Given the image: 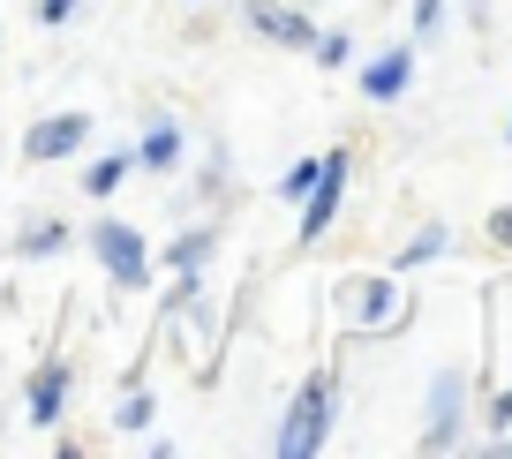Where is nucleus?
<instances>
[{"instance_id": "1", "label": "nucleus", "mask_w": 512, "mask_h": 459, "mask_svg": "<svg viewBox=\"0 0 512 459\" xmlns=\"http://www.w3.org/2000/svg\"><path fill=\"white\" fill-rule=\"evenodd\" d=\"M332 407H339V377L332 369H317V377L294 392V407H287V429L272 437V452L279 459H302V452H317L324 437H332Z\"/></svg>"}, {"instance_id": "2", "label": "nucleus", "mask_w": 512, "mask_h": 459, "mask_svg": "<svg viewBox=\"0 0 512 459\" xmlns=\"http://www.w3.org/2000/svg\"><path fill=\"white\" fill-rule=\"evenodd\" d=\"M91 249L106 256V271L128 286V294H136V286H151V264H144V234H136V226H121V219H98Z\"/></svg>"}, {"instance_id": "3", "label": "nucleus", "mask_w": 512, "mask_h": 459, "mask_svg": "<svg viewBox=\"0 0 512 459\" xmlns=\"http://www.w3.org/2000/svg\"><path fill=\"white\" fill-rule=\"evenodd\" d=\"M83 143H91V113H53V121H38L31 136H23V159L53 166V159H68V151H83Z\"/></svg>"}, {"instance_id": "4", "label": "nucleus", "mask_w": 512, "mask_h": 459, "mask_svg": "<svg viewBox=\"0 0 512 459\" xmlns=\"http://www.w3.org/2000/svg\"><path fill=\"white\" fill-rule=\"evenodd\" d=\"M339 189H347V159L332 151V159L317 166V181H309V196H302V204H309V211H302V241H317L324 226L339 219Z\"/></svg>"}, {"instance_id": "5", "label": "nucleus", "mask_w": 512, "mask_h": 459, "mask_svg": "<svg viewBox=\"0 0 512 459\" xmlns=\"http://www.w3.org/2000/svg\"><path fill=\"white\" fill-rule=\"evenodd\" d=\"M339 301L354 309V332H384V324H400V309H407V301L392 294L384 279H354V286H347Z\"/></svg>"}, {"instance_id": "6", "label": "nucleus", "mask_w": 512, "mask_h": 459, "mask_svg": "<svg viewBox=\"0 0 512 459\" xmlns=\"http://www.w3.org/2000/svg\"><path fill=\"white\" fill-rule=\"evenodd\" d=\"M249 23H256L264 38H279V46H317L309 16H294V8H279V0H249Z\"/></svg>"}, {"instance_id": "7", "label": "nucleus", "mask_w": 512, "mask_h": 459, "mask_svg": "<svg viewBox=\"0 0 512 459\" xmlns=\"http://www.w3.org/2000/svg\"><path fill=\"white\" fill-rule=\"evenodd\" d=\"M407 76H415V53L392 46V53H377V61L362 68V91H369V98H400V91H407Z\"/></svg>"}, {"instance_id": "8", "label": "nucleus", "mask_w": 512, "mask_h": 459, "mask_svg": "<svg viewBox=\"0 0 512 459\" xmlns=\"http://www.w3.org/2000/svg\"><path fill=\"white\" fill-rule=\"evenodd\" d=\"M61 399H68V369H61V362H46V369H38V384H31V422L46 429L53 414H61Z\"/></svg>"}, {"instance_id": "9", "label": "nucleus", "mask_w": 512, "mask_h": 459, "mask_svg": "<svg viewBox=\"0 0 512 459\" xmlns=\"http://www.w3.org/2000/svg\"><path fill=\"white\" fill-rule=\"evenodd\" d=\"M452 399H460V377L445 369V377H437V399H430V437H422L430 452H445V444H452Z\"/></svg>"}, {"instance_id": "10", "label": "nucleus", "mask_w": 512, "mask_h": 459, "mask_svg": "<svg viewBox=\"0 0 512 459\" xmlns=\"http://www.w3.org/2000/svg\"><path fill=\"white\" fill-rule=\"evenodd\" d=\"M136 159H144V166H174V159H181V128H166V121H159L144 143H136Z\"/></svg>"}, {"instance_id": "11", "label": "nucleus", "mask_w": 512, "mask_h": 459, "mask_svg": "<svg viewBox=\"0 0 512 459\" xmlns=\"http://www.w3.org/2000/svg\"><path fill=\"white\" fill-rule=\"evenodd\" d=\"M68 241V226L61 219H38V226H23V256H53Z\"/></svg>"}, {"instance_id": "12", "label": "nucleus", "mask_w": 512, "mask_h": 459, "mask_svg": "<svg viewBox=\"0 0 512 459\" xmlns=\"http://www.w3.org/2000/svg\"><path fill=\"white\" fill-rule=\"evenodd\" d=\"M121 174H128V159H98L91 174H83V189H91V196H113V189H121Z\"/></svg>"}, {"instance_id": "13", "label": "nucleus", "mask_w": 512, "mask_h": 459, "mask_svg": "<svg viewBox=\"0 0 512 459\" xmlns=\"http://www.w3.org/2000/svg\"><path fill=\"white\" fill-rule=\"evenodd\" d=\"M347 53H354V38H347V31L317 38V61H324V68H347Z\"/></svg>"}, {"instance_id": "14", "label": "nucleus", "mask_w": 512, "mask_h": 459, "mask_svg": "<svg viewBox=\"0 0 512 459\" xmlns=\"http://www.w3.org/2000/svg\"><path fill=\"white\" fill-rule=\"evenodd\" d=\"M437 249H445V234H437V226H430V234H415V249H400V271H407V264H430Z\"/></svg>"}, {"instance_id": "15", "label": "nucleus", "mask_w": 512, "mask_h": 459, "mask_svg": "<svg viewBox=\"0 0 512 459\" xmlns=\"http://www.w3.org/2000/svg\"><path fill=\"white\" fill-rule=\"evenodd\" d=\"M121 429H151V399H144V392L121 399Z\"/></svg>"}, {"instance_id": "16", "label": "nucleus", "mask_w": 512, "mask_h": 459, "mask_svg": "<svg viewBox=\"0 0 512 459\" xmlns=\"http://www.w3.org/2000/svg\"><path fill=\"white\" fill-rule=\"evenodd\" d=\"M317 166H324V159H302V166L287 174V189H279V196H294V204H302V196H309V181H317Z\"/></svg>"}, {"instance_id": "17", "label": "nucleus", "mask_w": 512, "mask_h": 459, "mask_svg": "<svg viewBox=\"0 0 512 459\" xmlns=\"http://www.w3.org/2000/svg\"><path fill=\"white\" fill-rule=\"evenodd\" d=\"M204 249H211V234H189V241L174 249V264H181V271H196V264H204Z\"/></svg>"}, {"instance_id": "18", "label": "nucleus", "mask_w": 512, "mask_h": 459, "mask_svg": "<svg viewBox=\"0 0 512 459\" xmlns=\"http://www.w3.org/2000/svg\"><path fill=\"white\" fill-rule=\"evenodd\" d=\"M437 16H445V0H415V31H422V38L437 31Z\"/></svg>"}, {"instance_id": "19", "label": "nucleus", "mask_w": 512, "mask_h": 459, "mask_svg": "<svg viewBox=\"0 0 512 459\" xmlns=\"http://www.w3.org/2000/svg\"><path fill=\"white\" fill-rule=\"evenodd\" d=\"M76 16V0H38V23H68Z\"/></svg>"}, {"instance_id": "20", "label": "nucleus", "mask_w": 512, "mask_h": 459, "mask_svg": "<svg viewBox=\"0 0 512 459\" xmlns=\"http://www.w3.org/2000/svg\"><path fill=\"white\" fill-rule=\"evenodd\" d=\"M490 241H497V249H512V211H497V219H490Z\"/></svg>"}, {"instance_id": "21", "label": "nucleus", "mask_w": 512, "mask_h": 459, "mask_svg": "<svg viewBox=\"0 0 512 459\" xmlns=\"http://www.w3.org/2000/svg\"><path fill=\"white\" fill-rule=\"evenodd\" d=\"M505 452H512V437H505Z\"/></svg>"}, {"instance_id": "22", "label": "nucleus", "mask_w": 512, "mask_h": 459, "mask_svg": "<svg viewBox=\"0 0 512 459\" xmlns=\"http://www.w3.org/2000/svg\"><path fill=\"white\" fill-rule=\"evenodd\" d=\"M505 136H512V128H505Z\"/></svg>"}]
</instances>
